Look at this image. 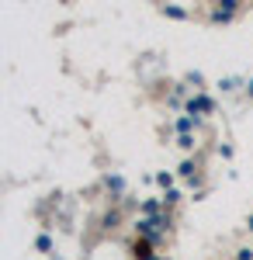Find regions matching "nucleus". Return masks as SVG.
Returning a JSON list of instances; mask_svg holds the SVG:
<instances>
[{
	"mask_svg": "<svg viewBox=\"0 0 253 260\" xmlns=\"http://www.w3.org/2000/svg\"><path fill=\"white\" fill-rule=\"evenodd\" d=\"M160 253H156V246L153 243H146V240H132L129 243V260H156Z\"/></svg>",
	"mask_w": 253,
	"mask_h": 260,
	"instance_id": "obj_7",
	"label": "nucleus"
},
{
	"mask_svg": "<svg viewBox=\"0 0 253 260\" xmlns=\"http://www.w3.org/2000/svg\"><path fill=\"white\" fill-rule=\"evenodd\" d=\"M121 222H125V208H118V205H108L104 212H101V219H98V229L108 236V233H118L121 229Z\"/></svg>",
	"mask_w": 253,
	"mask_h": 260,
	"instance_id": "obj_5",
	"label": "nucleus"
},
{
	"mask_svg": "<svg viewBox=\"0 0 253 260\" xmlns=\"http://www.w3.org/2000/svg\"><path fill=\"white\" fill-rule=\"evenodd\" d=\"M198 142H201L198 136H177V142H174V146L180 149V153H195V149H198Z\"/></svg>",
	"mask_w": 253,
	"mask_h": 260,
	"instance_id": "obj_15",
	"label": "nucleus"
},
{
	"mask_svg": "<svg viewBox=\"0 0 253 260\" xmlns=\"http://www.w3.org/2000/svg\"><path fill=\"white\" fill-rule=\"evenodd\" d=\"M243 94H246V101H253V77L246 80V90H243Z\"/></svg>",
	"mask_w": 253,
	"mask_h": 260,
	"instance_id": "obj_19",
	"label": "nucleus"
},
{
	"mask_svg": "<svg viewBox=\"0 0 253 260\" xmlns=\"http://www.w3.org/2000/svg\"><path fill=\"white\" fill-rule=\"evenodd\" d=\"M160 198H163V208H167V212H177L180 201H184V187H170V191H163Z\"/></svg>",
	"mask_w": 253,
	"mask_h": 260,
	"instance_id": "obj_12",
	"label": "nucleus"
},
{
	"mask_svg": "<svg viewBox=\"0 0 253 260\" xmlns=\"http://www.w3.org/2000/svg\"><path fill=\"white\" fill-rule=\"evenodd\" d=\"M153 180H156V187H160V194H163V191L177 187V170H156Z\"/></svg>",
	"mask_w": 253,
	"mask_h": 260,
	"instance_id": "obj_13",
	"label": "nucleus"
},
{
	"mask_svg": "<svg viewBox=\"0 0 253 260\" xmlns=\"http://www.w3.org/2000/svg\"><path fill=\"white\" fill-rule=\"evenodd\" d=\"M215 98L208 94V90H201V94H191L187 98V104H184V115H191V118H201V121H208L215 115Z\"/></svg>",
	"mask_w": 253,
	"mask_h": 260,
	"instance_id": "obj_2",
	"label": "nucleus"
},
{
	"mask_svg": "<svg viewBox=\"0 0 253 260\" xmlns=\"http://www.w3.org/2000/svg\"><path fill=\"white\" fill-rule=\"evenodd\" d=\"M233 260H253V246H236Z\"/></svg>",
	"mask_w": 253,
	"mask_h": 260,
	"instance_id": "obj_17",
	"label": "nucleus"
},
{
	"mask_svg": "<svg viewBox=\"0 0 253 260\" xmlns=\"http://www.w3.org/2000/svg\"><path fill=\"white\" fill-rule=\"evenodd\" d=\"M205 198H208V187H201V191H191V201H195V205H198V201H205Z\"/></svg>",
	"mask_w": 253,
	"mask_h": 260,
	"instance_id": "obj_18",
	"label": "nucleus"
},
{
	"mask_svg": "<svg viewBox=\"0 0 253 260\" xmlns=\"http://www.w3.org/2000/svg\"><path fill=\"white\" fill-rule=\"evenodd\" d=\"M191 94H195V90H191L184 80L170 83V90H167V108H174V111H180V115H184V104H187V98H191Z\"/></svg>",
	"mask_w": 253,
	"mask_h": 260,
	"instance_id": "obj_6",
	"label": "nucleus"
},
{
	"mask_svg": "<svg viewBox=\"0 0 253 260\" xmlns=\"http://www.w3.org/2000/svg\"><path fill=\"white\" fill-rule=\"evenodd\" d=\"M222 94H236V90H246V80L243 77H218V83H215Z\"/></svg>",
	"mask_w": 253,
	"mask_h": 260,
	"instance_id": "obj_11",
	"label": "nucleus"
},
{
	"mask_svg": "<svg viewBox=\"0 0 253 260\" xmlns=\"http://www.w3.org/2000/svg\"><path fill=\"white\" fill-rule=\"evenodd\" d=\"M243 225H246V233H250V236H253V212H250V215H246V222H243Z\"/></svg>",
	"mask_w": 253,
	"mask_h": 260,
	"instance_id": "obj_20",
	"label": "nucleus"
},
{
	"mask_svg": "<svg viewBox=\"0 0 253 260\" xmlns=\"http://www.w3.org/2000/svg\"><path fill=\"white\" fill-rule=\"evenodd\" d=\"M35 250L45 253V257H56V240H52V233H39V236H35Z\"/></svg>",
	"mask_w": 253,
	"mask_h": 260,
	"instance_id": "obj_14",
	"label": "nucleus"
},
{
	"mask_svg": "<svg viewBox=\"0 0 253 260\" xmlns=\"http://www.w3.org/2000/svg\"><path fill=\"white\" fill-rule=\"evenodd\" d=\"M52 260H62V257H59V253H56V257H52Z\"/></svg>",
	"mask_w": 253,
	"mask_h": 260,
	"instance_id": "obj_22",
	"label": "nucleus"
},
{
	"mask_svg": "<svg viewBox=\"0 0 253 260\" xmlns=\"http://www.w3.org/2000/svg\"><path fill=\"white\" fill-rule=\"evenodd\" d=\"M167 208H163V198L156 194V198H142V205H139V215L142 219H156V215H163Z\"/></svg>",
	"mask_w": 253,
	"mask_h": 260,
	"instance_id": "obj_9",
	"label": "nucleus"
},
{
	"mask_svg": "<svg viewBox=\"0 0 253 260\" xmlns=\"http://www.w3.org/2000/svg\"><path fill=\"white\" fill-rule=\"evenodd\" d=\"M101 187L108 191V205H118V201L129 194V187H125V177H121V174H115V170L101 177Z\"/></svg>",
	"mask_w": 253,
	"mask_h": 260,
	"instance_id": "obj_4",
	"label": "nucleus"
},
{
	"mask_svg": "<svg viewBox=\"0 0 253 260\" xmlns=\"http://www.w3.org/2000/svg\"><path fill=\"white\" fill-rule=\"evenodd\" d=\"M215 153H218L222 160H233V156H236V146H233V142H218V146H215Z\"/></svg>",
	"mask_w": 253,
	"mask_h": 260,
	"instance_id": "obj_16",
	"label": "nucleus"
},
{
	"mask_svg": "<svg viewBox=\"0 0 253 260\" xmlns=\"http://www.w3.org/2000/svg\"><path fill=\"white\" fill-rule=\"evenodd\" d=\"M243 11H246L243 0H212V4L205 7V21L215 24V28H218V24H233Z\"/></svg>",
	"mask_w": 253,
	"mask_h": 260,
	"instance_id": "obj_1",
	"label": "nucleus"
},
{
	"mask_svg": "<svg viewBox=\"0 0 253 260\" xmlns=\"http://www.w3.org/2000/svg\"><path fill=\"white\" fill-rule=\"evenodd\" d=\"M156 260H174V257H167V253H160V257H156Z\"/></svg>",
	"mask_w": 253,
	"mask_h": 260,
	"instance_id": "obj_21",
	"label": "nucleus"
},
{
	"mask_svg": "<svg viewBox=\"0 0 253 260\" xmlns=\"http://www.w3.org/2000/svg\"><path fill=\"white\" fill-rule=\"evenodd\" d=\"M156 11L170 21H187L191 18V7H180V4H156Z\"/></svg>",
	"mask_w": 253,
	"mask_h": 260,
	"instance_id": "obj_8",
	"label": "nucleus"
},
{
	"mask_svg": "<svg viewBox=\"0 0 253 260\" xmlns=\"http://www.w3.org/2000/svg\"><path fill=\"white\" fill-rule=\"evenodd\" d=\"M132 236H136V240L153 243L156 250H160L163 243L170 240L167 233H160V229H156V222H153V219H142V215H136V219H132Z\"/></svg>",
	"mask_w": 253,
	"mask_h": 260,
	"instance_id": "obj_3",
	"label": "nucleus"
},
{
	"mask_svg": "<svg viewBox=\"0 0 253 260\" xmlns=\"http://www.w3.org/2000/svg\"><path fill=\"white\" fill-rule=\"evenodd\" d=\"M195 177H201V167H198V160H180V167H177V180H184V184H191Z\"/></svg>",
	"mask_w": 253,
	"mask_h": 260,
	"instance_id": "obj_10",
	"label": "nucleus"
}]
</instances>
